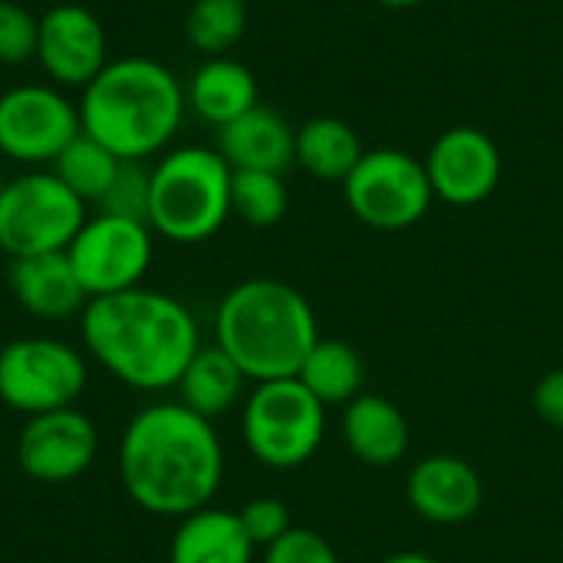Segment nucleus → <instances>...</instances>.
<instances>
[{"mask_svg": "<svg viewBox=\"0 0 563 563\" xmlns=\"http://www.w3.org/2000/svg\"><path fill=\"white\" fill-rule=\"evenodd\" d=\"M119 478L148 515L188 518L208 508L224 478V449L211 419L181 402L145 406L119 439Z\"/></svg>", "mask_w": 563, "mask_h": 563, "instance_id": "nucleus-1", "label": "nucleus"}, {"mask_svg": "<svg viewBox=\"0 0 563 563\" xmlns=\"http://www.w3.org/2000/svg\"><path fill=\"white\" fill-rule=\"evenodd\" d=\"M79 333L106 373L142 393L175 389L201 350L191 310L178 297L148 287L92 297L79 313Z\"/></svg>", "mask_w": 563, "mask_h": 563, "instance_id": "nucleus-2", "label": "nucleus"}, {"mask_svg": "<svg viewBox=\"0 0 563 563\" xmlns=\"http://www.w3.org/2000/svg\"><path fill=\"white\" fill-rule=\"evenodd\" d=\"M76 106L86 135L122 162H145L148 155L165 152L178 135L188 99L165 63L122 56L106 63Z\"/></svg>", "mask_w": 563, "mask_h": 563, "instance_id": "nucleus-3", "label": "nucleus"}, {"mask_svg": "<svg viewBox=\"0 0 563 563\" xmlns=\"http://www.w3.org/2000/svg\"><path fill=\"white\" fill-rule=\"evenodd\" d=\"M310 300L274 277H254L224 294L214 313V343L254 383L294 379L317 346Z\"/></svg>", "mask_w": 563, "mask_h": 563, "instance_id": "nucleus-4", "label": "nucleus"}, {"mask_svg": "<svg viewBox=\"0 0 563 563\" xmlns=\"http://www.w3.org/2000/svg\"><path fill=\"white\" fill-rule=\"evenodd\" d=\"M234 168L208 145H181L158 158L148 188V228L175 244H201L231 218Z\"/></svg>", "mask_w": 563, "mask_h": 563, "instance_id": "nucleus-5", "label": "nucleus"}, {"mask_svg": "<svg viewBox=\"0 0 563 563\" xmlns=\"http://www.w3.org/2000/svg\"><path fill=\"white\" fill-rule=\"evenodd\" d=\"M247 452L277 472L307 465L327 432V406L294 376L257 383L241 412Z\"/></svg>", "mask_w": 563, "mask_h": 563, "instance_id": "nucleus-6", "label": "nucleus"}, {"mask_svg": "<svg viewBox=\"0 0 563 563\" xmlns=\"http://www.w3.org/2000/svg\"><path fill=\"white\" fill-rule=\"evenodd\" d=\"M86 218V201L66 188L53 168H30L3 181L0 247L13 261L66 251Z\"/></svg>", "mask_w": 563, "mask_h": 563, "instance_id": "nucleus-7", "label": "nucleus"}, {"mask_svg": "<svg viewBox=\"0 0 563 563\" xmlns=\"http://www.w3.org/2000/svg\"><path fill=\"white\" fill-rule=\"evenodd\" d=\"M346 208L376 231H406L419 224L435 195L426 165L399 148H369L343 181Z\"/></svg>", "mask_w": 563, "mask_h": 563, "instance_id": "nucleus-8", "label": "nucleus"}, {"mask_svg": "<svg viewBox=\"0 0 563 563\" xmlns=\"http://www.w3.org/2000/svg\"><path fill=\"white\" fill-rule=\"evenodd\" d=\"M89 383L76 346L53 336L13 340L0 350V399L13 412L43 416L76 406Z\"/></svg>", "mask_w": 563, "mask_h": 563, "instance_id": "nucleus-9", "label": "nucleus"}, {"mask_svg": "<svg viewBox=\"0 0 563 563\" xmlns=\"http://www.w3.org/2000/svg\"><path fill=\"white\" fill-rule=\"evenodd\" d=\"M66 257L89 300L122 294L142 287L155 257V231L148 221L99 211L96 218H86L66 247Z\"/></svg>", "mask_w": 563, "mask_h": 563, "instance_id": "nucleus-10", "label": "nucleus"}, {"mask_svg": "<svg viewBox=\"0 0 563 563\" xmlns=\"http://www.w3.org/2000/svg\"><path fill=\"white\" fill-rule=\"evenodd\" d=\"M79 132V106L59 86L20 82L0 92V152L10 162L53 165Z\"/></svg>", "mask_w": 563, "mask_h": 563, "instance_id": "nucleus-11", "label": "nucleus"}, {"mask_svg": "<svg viewBox=\"0 0 563 563\" xmlns=\"http://www.w3.org/2000/svg\"><path fill=\"white\" fill-rule=\"evenodd\" d=\"M422 165H426L432 195L452 208L482 205L485 198L495 195L501 181V152L495 139L475 125L445 129L432 142Z\"/></svg>", "mask_w": 563, "mask_h": 563, "instance_id": "nucleus-12", "label": "nucleus"}, {"mask_svg": "<svg viewBox=\"0 0 563 563\" xmlns=\"http://www.w3.org/2000/svg\"><path fill=\"white\" fill-rule=\"evenodd\" d=\"M99 452V432L76 406L30 416L16 442L20 468L43 485H63L89 472Z\"/></svg>", "mask_w": 563, "mask_h": 563, "instance_id": "nucleus-13", "label": "nucleus"}, {"mask_svg": "<svg viewBox=\"0 0 563 563\" xmlns=\"http://www.w3.org/2000/svg\"><path fill=\"white\" fill-rule=\"evenodd\" d=\"M36 63L53 86L86 89L109 63V40L99 16L79 3H56L40 16Z\"/></svg>", "mask_w": 563, "mask_h": 563, "instance_id": "nucleus-14", "label": "nucleus"}, {"mask_svg": "<svg viewBox=\"0 0 563 563\" xmlns=\"http://www.w3.org/2000/svg\"><path fill=\"white\" fill-rule=\"evenodd\" d=\"M406 495L422 521L465 525L485 505V482L459 455H429L409 472Z\"/></svg>", "mask_w": 563, "mask_h": 563, "instance_id": "nucleus-15", "label": "nucleus"}, {"mask_svg": "<svg viewBox=\"0 0 563 563\" xmlns=\"http://www.w3.org/2000/svg\"><path fill=\"white\" fill-rule=\"evenodd\" d=\"M218 152L234 172L284 175V168L297 162V132L280 112L257 102L254 109L218 129Z\"/></svg>", "mask_w": 563, "mask_h": 563, "instance_id": "nucleus-16", "label": "nucleus"}, {"mask_svg": "<svg viewBox=\"0 0 563 563\" xmlns=\"http://www.w3.org/2000/svg\"><path fill=\"white\" fill-rule=\"evenodd\" d=\"M10 294L26 313L40 320H66L82 313L89 303L66 251L16 257L10 264Z\"/></svg>", "mask_w": 563, "mask_h": 563, "instance_id": "nucleus-17", "label": "nucleus"}, {"mask_svg": "<svg viewBox=\"0 0 563 563\" xmlns=\"http://www.w3.org/2000/svg\"><path fill=\"white\" fill-rule=\"evenodd\" d=\"M343 442L373 468L399 465L409 452V419L393 399L360 393L343 409Z\"/></svg>", "mask_w": 563, "mask_h": 563, "instance_id": "nucleus-18", "label": "nucleus"}, {"mask_svg": "<svg viewBox=\"0 0 563 563\" xmlns=\"http://www.w3.org/2000/svg\"><path fill=\"white\" fill-rule=\"evenodd\" d=\"M254 544L241 528L238 511L224 508H201L188 518H181L168 563H251Z\"/></svg>", "mask_w": 563, "mask_h": 563, "instance_id": "nucleus-19", "label": "nucleus"}, {"mask_svg": "<svg viewBox=\"0 0 563 563\" xmlns=\"http://www.w3.org/2000/svg\"><path fill=\"white\" fill-rule=\"evenodd\" d=\"M185 99L205 122L221 129L257 106V79L241 59L211 56L195 69Z\"/></svg>", "mask_w": 563, "mask_h": 563, "instance_id": "nucleus-20", "label": "nucleus"}, {"mask_svg": "<svg viewBox=\"0 0 563 563\" xmlns=\"http://www.w3.org/2000/svg\"><path fill=\"white\" fill-rule=\"evenodd\" d=\"M244 383H247V376L241 373V366L218 343H211L191 356V363L185 366L175 389H178L181 406H188L191 412L214 422L218 416L231 412L241 402Z\"/></svg>", "mask_w": 563, "mask_h": 563, "instance_id": "nucleus-21", "label": "nucleus"}, {"mask_svg": "<svg viewBox=\"0 0 563 563\" xmlns=\"http://www.w3.org/2000/svg\"><path fill=\"white\" fill-rule=\"evenodd\" d=\"M363 142L350 122L336 115H317L297 129V162L307 175L320 181H346V175L363 158Z\"/></svg>", "mask_w": 563, "mask_h": 563, "instance_id": "nucleus-22", "label": "nucleus"}, {"mask_svg": "<svg viewBox=\"0 0 563 563\" xmlns=\"http://www.w3.org/2000/svg\"><path fill=\"white\" fill-rule=\"evenodd\" d=\"M297 379L323 406H346L363 389V360L343 340H317V346L307 353Z\"/></svg>", "mask_w": 563, "mask_h": 563, "instance_id": "nucleus-23", "label": "nucleus"}, {"mask_svg": "<svg viewBox=\"0 0 563 563\" xmlns=\"http://www.w3.org/2000/svg\"><path fill=\"white\" fill-rule=\"evenodd\" d=\"M122 158H115L102 142H96L92 135L79 132L63 152L59 158L49 165L56 172V178L73 188L86 205H99L102 195L109 191L115 172H119Z\"/></svg>", "mask_w": 563, "mask_h": 563, "instance_id": "nucleus-24", "label": "nucleus"}, {"mask_svg": "<svg viewBox=\"0 0 563 563\" xmlns=\"http://www.w3.org/2000/svg\"><path fill=\"white\" fill-rule=\"evenodd\" d=\"M247 30V7L241 0H195L185 16L188 43L205 56H228Z\"/></svg>", "mask_w": 563, "mask_h": 563, "instance_id": "nucleus-25", "label": "nucleus"}, {"mask_svg": "<svg viewBox=\"0 0 563 563\" xmlns=\"http://www.w3.org/2000/svg\"><path fill=\"white\" fill-rule=\"evenodd\" d=\"M290 208L287 185L277 172H234L231 175V214L251 228H274Z\"/></svg>", "mask_w": 563, "mask_h": 563, "instance_id": "nucleus-26", "label": "nucleus"}, {"mask_svg": "<svg viewBox=\"0 0 563 563\" xmlns=\"http://www.w3.org/2000/svg\"><path fill=\"white\" fill-rule=\"evenodd\" d=\"M148 188H152V172L142 162H122L109 191L99 201V211L148 221Z\"/></svg>", "mask_w": 563, "mask_h": 563, "instance_id": "nucleus-27", "label": "nucleus"}, {"mask_svg": "<svg viewBox=\"0 0 563 563\" xmlns=\"http://www.w3.org/2000/svg\"><path fill=\"white\" fill-rule=\"evenodd\" d=\"M36 40L40 16H33L23 3L0 0V63L20 66L26 59H36Z\"/></svg>", "mask_w": 563, "mask_h": 563, "instance_id": "nucleus-28", "label": "nucleus"}, {"mask_svg": "<svg viewBox=\"0 0 563 563\" xmlns=\"http://www.w3.org/2000/svg\"><path fill=\"white\" fill-rule=\"evenodd\" d=\"M238 518H241V528L254 548H271L274 541H280L294 528L287 505L277 498H254L238 511Z\"/></svg>", "mask_w": 563, "mask_h": 563, "instance_id": "nucleus-29", "label": "nucleus"}, {"mask_svg": "<svg viewBox=\"0 0 563 563\" xmlns=\"http://www.w3.org/2000/svg\"><path fill=\"white\" fill-rule=\"evenodd\" d=\"M264 563H340L330 541L310 528H290L280 541L264 548Z\"/></svg>", "mask_w": 563, "mask_h": 563, "instance_id": "nucleus-30", "label": "nucleus"}, {"mask_svg": "<svg viewBox=\"0 0 563 563\" xmlns=\"http://www.w3.org/2000/svg\"><path fill=\"white\" fill-rule=\"evenodd\" d=\"M534 409L538 416L554 426V429H563V369H551L538 389H534Z\"/></svg>", "mask_w": 563, "mask_h": 563, "instance_id": "nucleus-31", "label": "nucleus"}, {"mask_svg": "<svg viewBox=\"0 0 563 563\" xmlns=\"http://www.w3.org/2000/svg\"><path fill=\"white\" fill-rule=\"evenodd\" d=\"M383 563H442V561H435L432 554H422V551H399V554H389Z\"/></svg>", "mask_w": 563, "mask_h": 563, "instance_id": "nucleus-32", "label": "nucleus"}, {"mask_svg": "<svg viewBox=\"0 0 563 563\" xmlns=\"http://www.w3.org/2000/svg\"><path fill=\"white\" fill-rule=\"evenodd\" d=\"M383 7H393V10H409V7H419L426 0H379Z\"/></svg>", "mask_w": 563, "mask_h": 563, "instance_id": "nucleus-33", "label": "nucleus"}, {"mask_svg": "<svg viewBox=\"0 0 563 563\" xmlns=\"http://www.w3.org/2000/svg\"><path fill=\"white\" fill-rule=\"evenodd\" d=\"M0 191H3V178H0Z\"/></svg>", "mask_w": 563, "mask_h": 563, "instance_id": "nucleus-34", "label": "nucleus"}, {"mask_svg": "<svg viewBox=\"0 0 563 563\" xmlns=\"http://www.w3.org/2000/svg\"><path fill=\"white\" fill-rule=\"evenodd\" d=\"M0 350H3V343H0Z\"/></svg>", "mask_w": 563, "mask_h": 563, "instance_id": "nucleus-35", "label": "nucleus"}, {"mask_svg": "<svg viewBox=\"0 0 563 563\" xmlns=\"http://www.w3.org/2000/svg\"><path fill=\"white\" fill-rule=\"evenodd\" d=\"M241 3H247V0H241Z\"/></svg>", "mask_w": 563, "mask_h": 563, "instance_id": "nucleus-36", "label": "nucleus"}]
</instances>
